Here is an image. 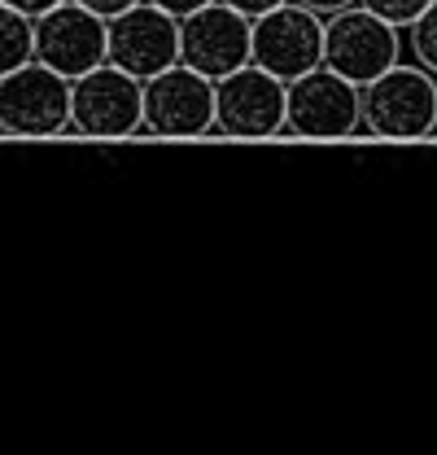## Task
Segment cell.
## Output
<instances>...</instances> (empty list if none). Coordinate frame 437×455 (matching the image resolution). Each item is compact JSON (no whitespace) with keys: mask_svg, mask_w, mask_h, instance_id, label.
Returning <instances> with one entry per match:
<instances>
[{"mask_svg":"<svg viewBox=\"0 0 437 455\" xmlns=\"http://www.w3.org/2000/svg\"><path fill=\"white\" fill-rule=\"evenodd\" d=\"M363 132L377 140H429L437 136V75L416 61H393L363 84Z\"/></svg>","mask_w":437,"mask_h":455,"instance_id":"1","label":"cell"},{"mask_svg":"<svg viewBox=\"0 0 437 455\" xmlns=\"http://www.w3.org/2000/svg\"><path fill=\"white\" fill-rule=\"evenodd\" d=\"M4 4H13V9L27 13V18H40V13H49L53 4H61V0H4Z\"/></svg>","mask_w":437,"mask_h":455,"instance_id":"17","label":"cell"},{"mask_svg":"<svg viewBox=\"0 0 437 455\" xmlns=\"http://www.w3.org/2000/svg\"><path fill=\"white\" fill-rule=\"evenodd\" d=\"M250 31H254V18H245L241 9L223 0H211L179 18V61L206 79H223L250 66Z\"/></svg>","mask_w":437,"mask_h":455,"instance_id":"10","label":"cell"},{"mask_svg":"<svg viewBox=\"0 0 437 455\" xmlns=\"http://www.w3.org/2000/svg\"><path fill=\"white\" fill-rule=\"evenodd\" d=\"M106 61L149 79L179 61V18L158 9L154 0H136L131 9L106 18Z\"/></svg>","mask_w":437,"mask_h":455,"instance_id":"9","label":"cell"},{"mask_svg":"<svg viewBox=\"0 0 437 455\" xmlns=\"http://www.w3.org/2000/svg\"><path fill=\"white\" fill-rule=\"evenodd\" d=\"M145 132L163 140H193L215 132V79L175 61L145 79Z\"/></svg>","mask_w":437,"mask_h":455,"instance_id":"7","label":"cell"},{"mask_svg":"<svg viewBox=\"0 0 437 455\" xmlns=\"http://www.w3.org/2000/svg\"><path fill=\"white\" fill-rule=\"evenodd\" d=\"M284 79L263 66H241L215 79V132L232 140H267L284 136Z\"/></svg>","mask_w":437,"mask_h":455,"instance_id":"8","label":"cell"},{"mask_svg":"<svg viewBox=\"0 0 437 455\" xmlns=\"http://www.w3.org/2000/svg\"><path fill=\"white\" fill-rule=\"evenodd\" d=\"M70 132L88 140H123L145 132V79L97 66L70 79Z\"/></svg>","mask_w":437,"mask_h":455,"instance_id":"3","label":"cell"},{"mask_svg":"<svg viewBox=\"0 0 437 455\" xmlns=\"http://www.w3.org/2000/svg\"><path fill=\"white\" fill-rule=\"evenodd\" d=\"M393 61H402V31L363 4L324 18V66L350 84H372Z\"/></svg>","mask_w":437,"mask_h":455,"instance_id":"5","label":"cell"},{"mask_svg":"<svg viewBox=\"0 0 437 455\" xmlns=\"http://www.w3.org/2000/svg\"><path fill=\"white\" fill-rule=\"evenodd\" d=\"M363 9H372L377 18H385V22H393L398 31H407L425 9H429V0H359Z\"/></svg>","mask_w":437,"mask_h":455,"instance_id":"14","label":"cell"},{"mask_svg":"<svg viewBox=\"0 0 437 455\" xmlns=\"http://www.w3.org/2000/svg\"><path fill=\"white\" fill-rule=\"evenodd\" d=\"M36 22V61L49 66L66 79H79L97 66H106V18L61 0L49 13L31 18Z\"/></svg>","mask_w":437,"mask_h":455,"instance_id":"11","label":"cell"},{"mask_svg":"<svg viewBox=\"0 0 437 455\" xmlns=\"http://www.w3.org/2000/svg\"><path fill=\"white\" fill-rule=\"evenodd\" d=\"M223 4L241 9L245 18H258V13H267V9H275V4H284V0H223Z\"/></svg>","mask_w":437,"mask_h":455,"instance_id":"16","label":"cell"},{"mask_svg":"<svg viewBox=\"0 0 437 455\" xmlns=\"http://www.w3.org/2000/svg\"><path fill=\"white\" fill-rule=\"evenodd\" d=\"M363 132V88L346 75L315 66L284 88V136L346 140Z\"/></svg>","mask_w":437,"mask_h":455,"instance_id":"2","label":"cell"},{"mask_svg":"<svg viewBox=\"0 0 437 455\" xmlns=\"http://www.w3.org/2000/svg\"><path fill=\"white\" fill-rule=\"evenodd\" d=\"M75 4H83V9H92V13H101V18H114V13L131 9L136 0H75Z\"/></svg>","mask_w":437,"mask_h":455,"instance_id":"15","label":"cell"},{"mask_svg":"<svg viewBox=\"0 0 437 455\" xmlns=\"http://www.w3.org/2000/svg\"><path fill=\"white\" fill-rule=\"evenodd\" d=\"M36 57V22L0 0V75L27 66Z\"/></svg>","mask_w":437,"mask_h":455,"instance_id":"12","label":"cell"},{"mask_svg":"<svg viewBox=\"0 0 437 455\" xmlns=\"http://www.w3.org/2000/svg\"><path fill=\"white\" fill-rule=\"evenodd\" d=\"M250 61L284 84L324 66V18L298 0L258 13L250 31Z\"/></svg>","mask_w":437,"mask_h":455,"instance_id":"6","label":"cell"},{"mask_svg":"<svg viewBox=\"0 0 437 455\" xmlns=\"http://www.w3.org/2000/svg\"><path fill=\"white\" fill-rule=\"evenodd\" d=\"M158 9L166 13H175V18H184V13H193V9H202V4H211V0H154Z\"/></svg>","mask_w":437,"mask_h":455,"instance_id":"19","label":"cell"},{"mask_svg":"<svg viewBox=\"0 0 437 455\" xmlns=\"http://www.w3.org/2000/svg\"><path fill=\"white\" fill-rule=\"evenodd\" d=\"M407 49H411L416 66H425L429 75H437V0H429V9L407 27Z\"/></svg>","mask_w":437,"mask_h":455,"instance_id":"13","label":"cell"},{"mask_svg":"<svg viewBox=\"0 0 437 455\" xmlns=\"http://www.w3.org/2000/svg\"><path fill=\"white\" fill-rule=\"evenodd\" d=\"M298 4H306V9H315L320 18H328V13H341V9H350V4H359V0H298Z\"/></svg>","mask_w":437,"mask_h":455,"instance_id":"18","label":"cell"},{"mask_svg":"<svg viewBox=\"0 0 437 455\" xmlns=\"http://www.w3.org/2000/svg\"><path fill=\"white\" fill-rule=\"evenodd\" d=\"M70 132V79L36 57L0 75V136L49 140Z\"/></svg>","mask_w":437,"mask_h":455,"instance_id":"4","label":"cell"}]
</instances>
